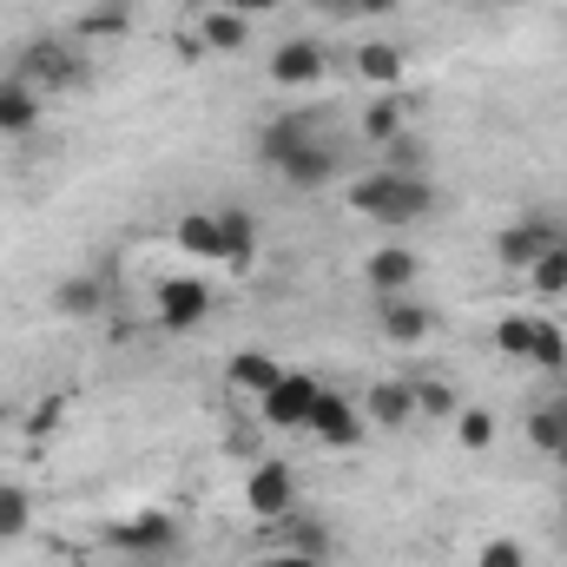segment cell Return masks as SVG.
I'll use <instances>...</instances> for the list:
<instances>
[{
  "instance_id": "cell-1",
  "label": "cell",
  "mask_w": 567,
  "mask_h": 567,
  "mask_svg": "<svg viewBox=\"0 0 567 567\" xmlns=\"http://www.w3.org/2000/svg\"><path fill=\"white\" fill-rule=\"evenodd\" d=\"M258 158L278 172L290 192H323V185H337V172H343V152L317 133L310 113L265 120V133H258Z\"/></svg>"
},
{
  "instance_id": "cell-2",
  "label": "cell",
  "mask_w": 567,
  "mask_h": 567,
  "mask_svg": "<svg viewBox=\"0 0 567 567\" xmlns=\"http://www.w3.org/2000/svg\"><path fill=\"white\" fill-rule=\"evenodd\" d=\"M350 212L383 225V231H410V225H423L435 212V185L416 178V172H363L350 185Z\"/></svg>"
},
{
  "instance_id": "cell-3",
  "label": "cell",
  "mask_w": 567,
  "mask_h": 567,
  "mask_svg": "<svg viewBox=\"0 0 567 567\" xmlns=\"http://www.w3.org/2000/svg\"><path fill=\"white\" fill-rule=\"evenodd\" d=\"M7 73H20V80L47 100V93H73V86H86V80H93V60H86L80 33H73V40H66V33H40V40H27V47L13 53Z\"/></svg>"
},
{
  "instance_id": "cell-4",
  "label": "cell",
  "mask_w": 567,
  "mask_h": 567,
  "mask_svg": "<svg viewBox=\"0 0 567 567\" xmlns=\"http://www.w3.org/2000/svg\"><path fill=\"white\" fill-rule=\"evenodd\" d=\"M555 245H567V218H555V212H522L515 225L495 231V265L528 271V265H535L542 251H555Z\"/></svg>"
},
{
  "instance_id": "cell-5",
  "label": "cell",
  "mask_w": 567,
  "mask_h": 567,
  "mask_svg": "<svg viewBox=\"0 0 567 567\" xmlns=\"http://www.w3.org/2000/svg\"><path fill=\"white\" fill-rule=\"evenodd\" d=\"M317 390H323L317 377H303V370H284L278 383L258 396V416H265V429H284V435H290V429H310Z\"/></svg>"
},
{
  "instance_id": "cell-6",
  "label": "cell",
  "mask_w": 567,
  "mask_h": 567,
  "mask_svg": "<svg viewBox=\"0 0 567 567\" xmlns=\"http://www.w3.org/2000/svg\"><path fill=\"white\" fill-rule=\"evenodd\" d=\"M363 403H350L343 390H317V410H310V435L323 449H363Z\"/></svg>"
},
{
  "instance_id": "cell-7",
  "label": "cell",
  "mask_w": 567,
  "mask_h": 567,
  "mask_svg": "<svg viewBox=\"0 0 567 567\" xmlns=\"http://www.w3.org/2000/svg\"><path fill=\"white\" fill-rule=\"evenodd\" d=\"M245 502H251V515H258V522H284V515L297 508V468L278 462V455H271V462H258V468H251V482H245Z\"/></svg>"
},
{
  "instance_id": "cell-8",
  "label": "cell",
  "mask_w": 567,
  "mask_h": 567,
  "mask_svg": "<svg viewBox=\"0 0 567 567\" xmlns=\"http://www.w3.org/2000/svg\"><path fill=\"white\" fill-rule=\"evenodd\" d=\"M377 330L390 337V343H403V350H416L435 337V310L416 303L410 290H396V297H377Z\"/></svg>"
},
{
  "instance_id": "cell-9",
  "label": "cell",
  "mask_w": 567,
  "mask_h": 567,
  "mask_svg": "<svg viewBox=\"0 0 567 567\" xmlns=\"http://www.w3.org/2000/svg\"><path fill=\"white\" fill-rule=\"evenodd\" d=\"M212 317V290L198 278H172L158 284V330H172V337H185V330H198Z\"/></svg>"
},
{
  "instance_id": "cell-10",
  "label": "cell",
  "mask_w": 567,
  "mask_h": 567,
  "mask_svg": "<svg viewBox=\"0 0 567 567\" xmlns=\"http://www.w3.org/2000/svg\"><path fill=\"white\" fill-rule=\"evenodd\" d=\"M218 265H231L238 278L258 265V218L245 205H225L218 212Z\"/></svg>"
},
{
  "instance_id": "cell-11",
  "label": "cell",
  "mask_w": 567,
  "mask_h": 567,
  "mask_svg": "<svg viewBox=\"0 0 567 567\" xmlns=\"http://www.w3.org/2000/svg\"><path fill=\"white\" fill-rule=\"evenodd\" d=\"M330 73V47L323 40H284L271 53V80L278 86H317Z\"/></svg>"
},
{
  "instance_id": "cell-12",
  "label": "cell",
  "mask_w": 567,
  "mask_h": 567,
  "mask_svg": "<svg viewBox=\"0 0 567 567\" xmlns=\"http://www.w3.org/2000/svg\"><path fill=\"white\" fill-rule=\"evenodd\" d=\"M40 113H47V100H40L20 73H0V140H27V133H40Z\"/></svg>"
},
{
  "instance_id": "cell-13",
  "label": "cell",
  "mask_w": 567,
  "mask_h": 567,
  "mask_svg": "<svg viewBox=\"0 0 567 567\" xmlns=\"http://www.w3.org/2000/svg\"><path fill=\"white\" fill-rule=\"evenodd\" d=\"M363 416L383 423V429H410L416 423V383H403V377L370 383V390H363Z\"/></svg>"
},
{
  "instance_id": "cell-14",
  "label": "cell",
  "mask_w": 567,
  "mask_h": 567,
  "mask_svg": "<svg viewBox=\"0 0 567 567\" xmlns=\"http://www.w3.org/2000/svg\"><path fill=\"white\" fill-rule=\"evenodd\" d=\"M416 251H403V245H377L370 258H363V284L377 290V297H396V290H410L416 284Z\"/></svg>"
},
{
  "instance_id": "cell-15",
  "label": "cell",
  "mask_w": 567,
  "mask_h": 567,
  "mask_svg": "<svg viewBox=\"0 0 567 567\" xmlns=\"http://www.w3.org/2000/svg\"><path fill=\"white\" fill-rule=\"evenodd\" d=\"M528 442H535V455L567 468V396H548V403L528 410Z\"/></svg>"
},
{
  "instance_id": "cell-16",
  "label": "cell",
  "mask_w": 567,
  "mask_h": 567,
  "mask_svg": "<svg viewBox=\"0 0 567 567\" xmlns=\"http://www.w3.org/2000/svg\"><path fill=\"white\" fill-rule=\"evenodd\" d=\"M192 27H198V40H205L212 53H245V47H251V20H245V13H231L225 0H218V7H205Z\"/></svg>"
},
{
  "instance_id": "cell-17",
  "label": "cell",
  "mask_w": 567,
  "mask_h": 567,
  "mask_svg": "<svg viewBox=\"0 0 567 567\" xmlns=\"http://www.w3.org/2000/svg\"><path fill=\"white\" fill-rule=\"evenodd\" d=\"M357 73H363L370 86L396 93V86H403V73H410V60H403V47H396V40H363V47H357Z\"/></svg>"
},
{
  "instance_id": "cell-18",
  "label": "cell",
  "mask_w": 567,
  "mask_h": 567,
  "mask_svg": "<svg viewBox=\"0 0 567 567\" xmlns=\"http://www.w3.org/2000/svg\"><path fill=\"white\" fill-rule=\"evenodd\" d=\"M106 297H113V290H106L100 278H60L53 284V310L73 317V323H93V317L106 310Z\"/></svg>"
},
{
  "instance_id": "cell-19",
  "label": "cell",
  "mask_w": 567,
  "mask_h": 567,
  "mask_svg": "<svg viewBox=\"0 0 567 567\" xmlns=\"http://www.w3.org/2000/svg\"><path fill=\"white\" fill-rule=\"evenodd\" d=\"M278 377H284V363L278 357H265V350H231V363H225V383L245 390V396H265Z\"/></svg>"
},
{
  "instance_id": "cell-20",
  "label": "cell",
  "mask_w": 567,
  "mask_h": 567,
  "mask_svg": "<svg viewBox=\"0 0 567 567\" xmlns=\"http://www.w3.org/2000/svg\"><path fill=\"white\" fill-rule=\"evenodd\" d=\"M73 33L80 40H120V33H133V0H93L73 20Z\"/></svg>"
},
{
  "instance_id": "cell-21",
  "label": "cell",
  "mask_w": 567,
  "mask_h": 567,
  "mask_svg": "<svg viewBox=\"0 0 567 567\" xmlns=\"http://www.w3.org/2000/svg\"><path fill=\"white\" fill-rule=\"evenodd\" d=\"M271 528H278L284 548H297V555H317V561H330V548H337V542H330V528H323V522H310V515H297V508H290L284 522H271Z\"/></svg>"
},
{
  "instance_id": "cell-22",
  "label": "cell",
  "mask_w": 567,
  "mask_h": 567,
  "mask_svg": "<svg viewBox=\"0 0 567 567\" xmlns=\"http://www.w3.org/2000/svg\"><path fill=\"white\" fill-rule=\"evenodd\" d=\"M113 542H120V548H172V542H178V522L152 508V515H133V522H120V528H113Z\"/></svg>"
},
{
  "instance_id": "cell-23",
  "label": "cell",
  "mask_w": 567,
  "mask_h": 567,
  "mask_svg": "<svg viewBox=\"0 0 567 567\" xmlns=\"http://www.w3.org/2000/svg\"><path fill=\"white\" fill-rule=\"evenodd\" d=\"M396 133H410V106H403L396 93L370 100V106H363V140H370V145H390Z\"/></svg>"
},
{
  "instance_id": "cell-24",
  "label": "cell",
  "mask_w": 567,
  "mask_h": 567,
  "mask_svg": "<svg viewBox=\"0 0 567 567\" xmlns=\"http://www.w3.org/2000/svg\"><path fill=\"white\" fill-rule=\"evenodd\" d=\"M178 251L218 265V212H185V218H178Z\"/></svg>"
},
{
  "instance_id": "cell-25",
  "label": "cell",
  "mask_w": 567,
  "mask_h": 567,
  "mask_svg": "<svg viewBox=\"0 0 567 567\" xmlns=\"http://www.w3.org/2000/svg\"><path fill=\"white\" fill-rule=\"evenodd\" d=\"M522 363H535V370H567V330L561 323L535 317V337H528V357H522Z\"/></svg>"
},
{
  "instance_id": "cell-26",
  "label": "cell",
  "mask_w": 567,
  "mask_h": 567,
  "mask_svg": "<svg viewBox=\"0 0 567 567\" xmlns=\"http://www.w3.org/2000/svg\"><path fill=\"white\" fill-rule=\"evenodd\" d=\"M455 410H462V390H455V383H442V377H423V383H416V416L455 423Z\"/></svg>"
},
{
  "instance_id": "cell-27",
  "label": "cell",
  "mask_w": 567,
  "mask_h": 567,
  "mask_svg": "<svg viewBox=\"0 0 567 567\" xmlns=\"http://www.w3.org/2000/svg\"><path fill=\"white\" fill-rule=\"evenodd\" d=\"M33 528V502H27V488L20 482H0V542H20Z\"/></svg>"
},
{
  "instance_id": "cell-28",
  "label": "cell",
  "mask_w": 567,
  "mask_h": 567,
  "mask_svg": "<svg viewBox=\"0 0 567 567\" xmlns=\"http://www.w3.org/2000/svg\"><path fill=\"white\" fill-rule=\"evenodd\" d=\"M455 442H462V449H475V455H482V449H495V410L462 403V410H455Z\"/></svg>"
},
{
  "instance_id": "cell-29",
  "label": "cell",
  "mask_w": 567,
  "mask_h": 567,
  "mask_svg": "<svg viewBox=\"0 0 567 567\" xmlns=\"http://www.w3.org/2000/svg\"><path fill=\"white\" fill-rule=\"evenodd\" d=\"M383 172H416V178H429V145L416 133H396V140L383 145Z\"/></svg>"
},
{
  "instance_id": "cell-30",
  "label": "cell",
  "mask_w": 567,
  "mask_h": 567,
  "mask_svg": "<svg viewBox=\"0 0 567 567\" xmlns=\"http://www.w3.org/2000/svg\"><path fill=\"white\" fill-rule=\"evenodd\" d=\"M528 284H535L542 297H567V245H555V251H542V258L528 265Z\"/></svg>"
},
{
  "instance_id": "cell-31",
  "label": "cell",
  "mask_w": 567,
  "mask_h": 567,
  "mask_svg": "<svg viewBox=\"0 0 567 567\" xmlns=\"http://www.w3.org/2000/svg\"><path fill=\"white\" fill-rule=\"evenodd\" d=\"M528 337H535V317H502L495 323V350L502 357H528Z\"/></svg>"
},
{
  "instance_id": "cell-32",
  "label": "cell",
  "mask_w": 567,
  "mask_h": 567,
  "mask_svg": "<svg viewBox=\"0 0 567 567\" xmlns=\"http://www.w3.org/2000/svg\"><path fill=\"white\" fill-rule=\"evenodd\" d=\"M475 567H528V548H522L515 535H495V542H482Z\"/></svg>"
},
{
  "instance_id": "cell-33",
  "label": "cell",
  "mask_w": 567,
  "mask_h": 567,
  "mask_svg": "<svg viewBox=\"0 0 567 567\" xmlns=\"http://www.w3.org/2000/svg\"><path fill=\"white\" fill-rule=\"evenodd\" d=\"M60 416H66V396H47V403L27 416V435H33V442H47V435L60 429Z\"/></svg>"
},
{
  "instance_id": "cell-34",
  "label": "cell",
  "mask_w": 567,
  "mask_h": 567,
  "mask_svg": "<svg viewBox=\"0 0 567 567\" xmlns=\"http://www.w3.org/2000/svg\"><path fill=\"white\" fill-rule=\"evenodd\" d=\"M172 60H178V66H205V60H212V47L198 40V27H185V33H172Z\"/></svg>"
},
{
  "instance_id": "cell-35",
  "label": "cell",
  "mask_w": 567,
  "mask_h": 567,
  "mask_svg": "<svg viewBox=\"0 0 567 567\" xmlns=\"http://www.w3.org/2000/svg\"><path fill=\"white\" fill-rule=\"evenodd\" d=\"M310 13H323V20H357V0H303Z\"/></svg>"
},
{
  "instance_id": "cell-36",
  "label": "cell",
  "mask_w": 567,
  "mask_h": 567,
  "mask_svg": "<svg viewBox=\"0 0 567 567\" xmlns=\"http://www.w3.org/2000/svg\"><path fill=\"white\" fill-rule=\"evenodd\" d=\"M265 567H330V561H317V555H297V548H278V555H265Z\"/></svg>"
},
{
  "instance_id": "cell-37",
  "label": "cell",
  "mask_w": 567,
  "mask_h": 567,
  "mask_svg": "<svg viewBox=\"0 0 567 567\" xmlns=\"http://www.w3.org/2000/svg\"><path fill=\"white\" fill-rule=\"evenodd\" d=\"M403 0H357V20H390Z\"/></svg>"
},
{
  "instance_id": "cell-38",
  "label": "cell",
  "mask_w": 567,
  "mask_h": 567,
  "mask_svg": "<svg viewBox=\"0 0 567 567\" xmlns=\"http://www.w3.org/2000/svg\"><path fill=\"white\" fill-rule=\"evenodd\" d=\"M231 13H245V20H265V13H278V0H225Z\"/></svg>"
},
{
  "instance_id": "cell-39",
  "label": "cell",
  "mask_w": 567,
  "mask_h": 567,
  "mask_svg": "<svg viewBox=\"0 0 567 567\" xmlns=\"http://www.w3.org/2000/svg\"><path fill=\"white\" fill-rule=\"evenodd\" d=\"M7 416H13V410H7V396H0V429H7Z\"/></svg>"
},
{
  "instance_id": "cell-40",
  "label": "cell",
  "mask_w": 567,
  "mask_h": 567,
  "mask_svg": "<svg viewBox=\"0 0 567 567\" xmlns=\"http://www.w3.org/2000/svg\"><path fill=\"white\" fill-rule=\"evenodd\" d=\"M561 535H567V488H561Z\"/></svg>"
}]
</instances>
